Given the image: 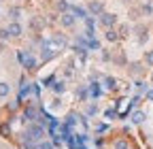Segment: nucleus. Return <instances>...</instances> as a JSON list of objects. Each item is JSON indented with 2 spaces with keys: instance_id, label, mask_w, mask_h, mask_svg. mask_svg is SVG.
Masks as SVG:
<instances>
[{
  "instance_id": "f257e3e1",
  "label": "nucleus",
  "mask_w": 153,
  "mask_h": 149,
  "mask_svg": "<svg viewBox=\"0 0 153 149\" xmlns=\"http://www.w3.org/2000/svg\"><path fill=\"white\" fill-rule=\"evenodd\" d=\"M24 136H26V143H28V141H30V143H32V141H41V139L45 136V128H43V124H30Z\"/></svg>"
},
{
  "instance_id": "f03ea898",
  "label": "nucleus",
  "mask_w": 153,
  "mask_h": 149,
  "mask_svg": "<svg viewBox=\"0 0 153 149\" xmlns=\"http://www.w3.org/2000/svg\"><path fill=\"white\" fill-rule=\"evenodd\" d=\"M51 58H55V51L51 49V41H43V51H41V60H43V62H47V60H51Z\"/></svg>"
},
{
  "instance_id": "7ed1b4c3",
  "label": "nucleus",
  "mask_w": 153,
  "mask_h": 149,
  "mask_svg": "<svg viewBox=\"0 0 153 149\" xmlns=\"http://www.w3.org/2000/svg\"><path fill=\"white\" fill-rule=\"evenodd\" d=\"M100 24L104 28H113L115 24H117V15H115V13H102L100 15Z\"/></svg>"
},
{
  "instance_id": "20e7f679",
  "label": "nucleus",
  "mask_w": 153,
  "mask_h": 149,
  "mask_svg": "<svg viewBox=\"0 0 153 149\" xmlns=\"http://www.w3.org/2000/svg\"><path fill=\"white\" fill-rule=\"evenodd\" d=\"M17 58H19V62H22V64H24V66H26L28 70H32V68L36 66V60L32 58V55L24 53V51H19V53H17Z\"/></svg>"
},
{
  "instance_id": "39448f33",
  "label": "nucleus",
  "mask_w": 153,
  "mask_h": 149,
  "mask_svg": "<svg viewBox=\"0 0 153 149\" xmlns=\"http://www.w3.org/2000/svg\"><path fill=\"white\" fill-rule=\"evenodd\" d=\"M87 11H89L91 15L98 17V15H102V13H104V4H102V2H98V0H94V2H89Z\"/></svg>"
},
{
  "instance_id": "423d86ee",
  "label": "nucleus",
  "mask_w": 153,
  "mask_h": 149,
  "mask_svg": "<svg viewBox=\"0 0 153 149\" xmlns=\"http://www.w3.org/2000/svg\"><path fill=\"white\" fill-rule=\"evenodd\" d=\"M70 13H72L74 17H79V19H85V17L89 15V11H87V9H83V7H79V4L70 7Z\"/></svg>"
},
{
  "instance_id": "0eeeda50",
  "label": "nucleus",
  "mask_w": 153,
  "mask_h": 149,
  "mask_svg": "<svg viewBox=\"0 0 153 149\" xmlns=\"http://www.w3.org/2000/svg\"><path fill=\"white\" fill-rule=\"evenodd\" d=\"M74 19H76V17H74L72 13H62V19H60V22H62L64 28H72V26H74Z\"/></svg>"
},
{
  "instance_id": "6e6552de",
  "label": "nucleus",
  "mask_w": 153,
  "mask_h": 149,
  "mask_svg": "<svg viewBox=\"0 0 153 149\" xmlns=\"http://www.w3.org/2000/svg\"><path fill=\"white\" fill-rule=\"evenodd\" d=\"M9 32H11V36H22V26H19V22H11L9 24Z\"/></svg>"
},
{
  "instance_id": "1a4fd4ad",
  "label": "nucleus",
  "mask_w": 153,
  "mask_h": 149,
  "mask_svg": "<svg viewBox=\"0 0 153 149\" xmlns=\"http://www.w3.org/2000/svg\"><path fill=\"white\" fill-rule=\"evenodd\" d=\"M89 96H91V98H100V96H102V87H100L98 83H91V85H89Z\"/></svg>"
},
{
  "instance_id": "9d476101",
  "label": "nucleus",
  "mask_w": 153,
  "mask_h": 149,
  "mask_svg": "<svg viewBox=\"0 0 153 149\" xmlns=\"http://www.w3.org/2000/svg\"><path fill=\"white\" fill-rule=\"evenodd\" d=\"M147 119V115L143 113V111H134V113H132V124H143Z\"/></svg>"
},
{
  "instance_id": "9b49d317",
  "label": "nucleus",
  "mask_w": 153,
  "mask_h": 149,
  "mask_svg": "<svg viewBox=\"0 0 153 149\" xmlns=\"http://www.w3.org/2000/svg\"><path fill=\"white\" fill-rule=\"evenodd\" d=\"M11 94V85L7 81H0V98H7Z\"/></svg>"
},
{
  "instance_id": "f8f14e48",
  "label": "nucleus",
  "mask_w": 153,
  "mask_h": 149,
  "mask_svg": "<svg viewBox=\"0 0 153 149\" xmlns=\"http://www.w3.org/2000/svg\"><path fill=\"white\" fill-rule=\"evenodd\" d=\"M24 117H26V119H30V121H32V119H36V117H38L36 109H34V107H26V111H24Z\"/></svg>"
},
{
  "instance_id": "ddd939ff",
  "label": "nucleus",
  "mask_w": 153,
  "mask_h": 149,
  "mask_svg": "<svg viewBox=\"0 0 153 149\" xmlns=\"http://www.w3.org/2000/svg\"><path fill=\"white\" fill-rule=\"evenodd\" d=\"M51 43H53V45H57V47H66V36H62V34H53Z\"/></svg>"
},
{
  "instance_id": "4468645a",
  "label": "nucleus",
  "mask_w": 153,
  "mask_h": 149,
  "mask_svg": "<svg viewBox=\"0 0 153 149\" xmlns=\"http://www.w3.org/2000/svg\"><path fill=\"white\" fill-rule=\"evenodd\" d=\"M117 39H119V32H115L113 28H106V41L113 43V41H117Z\"/></svg>"
},
{
  "instance_id": "2eb2a0df",
  "label": "nucleus",
  "mask_w": 153,
  "mask_h": 149,
  "mask_svg": "<svg viewBox=\"0 0 153 149\" xmlns=\"http://www.w3.org/2000/svg\"><path fill=\"white\" fill-rule=\"evenodd\" d=\"M76 119H79V115H76V113H68L64 124H66V126H74V124H76Z\"/></svg>"
},
{
  "instance_id": "dca6fc26",
  "label": "nucleus",
  "mask_w": 153,
  "mask_h": 149,
  "mask_svg": "<svg viewBox=\"0 0 153 149\" xmlns=\"http://www.w3.org/2000/svg\"><path fill=\"white\" fill-rule=\"evenodd\" d=\"M57 11H60V13H68L70 11V4L66 2V0H60V2H57Z\"/></svg>"
},
{
  "instance_id": "f3484780",
  "label": "nucleus",
  "mask_w": 153,
  "mask_h": 149,
  "mask_svg": "<svg viewBox=\"0 0 153 149\" xmlns=\"http://www.w3.org/2000/svg\"><path fill=\"white\" fill-rule=\"evenodd\" d=\"M104 85H106V89H117V81H115L113 77H106L104 79Z\"/></svg>"
},
{
  "instance_id": "a211bd4d",
  "label": "nucleus",
  "mask_w": 153,
  "mask_h": 149,
  "mask_svg": "<svg viewBox=\"0 0 153 149\" xmlns=\"http://www.w3.org/2000/svg\"><path fill=\"white\" fill-rule=\"evenodd\" d=\"M76 94H79L81 100H87V98H89V87H79V92H76Z\"/></svg>"
},
{
  "instance_id": "6ab92c4d",
  "label": "nucleus",
  "mask_w": 153,
  "mask_h": 149,
  "mask_svg": "<svg viewBox=\"0 0 153 149\" xmlns=\"http://www.w3.org/2000/svg\"><path fill=\"white\" fill-rule=\"evenodd\" d=\"M9 15H11V19H13V22H17V19H19V15H22V11H19L17 7H11Z\"/></svg>"
},
{
  "instance_id": "aec40b11",
  "label": "nucleus",
  "mask_w": 153,
  "mask_h": 149,
  "mask_svg": "<svg viewBox=\"0 0 153 149\" xmlns=\"http://www.w3.org/2000/svg\"><path fill=\"white\" fill-rule=\"evenodd\" d=\"M130 70H132L134 74H140V72H143V64H140V62H134V64H130Z\"/></svg>"
},
{
  "instance_id": "412c9836",
  "label": "nucleus",
  "mask_w": 153,
  "mask_h": 149,
  "mask_svg": "<svg viewBox=\"0 0 153 149\" xmlns=\"http://www.w3.org/2000/svg\"><path fill=\"white\" fill-rule=\"evenodd\" d=\"M53 89L57 92V94H62V92L66 89V83L64 81H57V83H53Z\"/></svg>"
},
{
  "instance_id": "4be33fe9",
  "label": "nucleus",
  "mask_w": 153,
  "mask_h": 149,
  "mask_svg": "<svg viewBox=\"0 0 153 149\" xmlns=\"http://www.w3.org/2000/svg\"><path fill=\"white\" fill-rule=\"evenodd\" d=\"M9 39H11L9 28H2V30H0V41H9Z\"/></svg>"
},
{
  "instance_id": "5701e85b",
  "label": "nucleus",
  "mask_w": 153,
  "mask_h": 149,
  "mask_svg": "<svg viewBox=\"0 0 153 149\" xmlns=\"http://www.w3.org/2000/svg\"><path fill=\"white\" fill-rule=\"evenodd\" d=\"M138 104H140V96H134V98L130 100V111H132V109H136Z\"/></svg>"
},
{
  "instance_id": "b1692460",
  "label": "nucleus",
  "mask_w": 153,
  "mask_h": 149,
  "mask_svg": "<svg viewBox=\"0 0 153 149\" xmlns=\"http://www.w3.org/2000/svg\"><path fill=\"white\" fill-rule=\"evenodd\" d=\"M115 149H130V145L126 141H115Z\"/></svg>"
},
{
  "instance_id": "393cba45",
  "label": "nucleus",
  "mask_w": 153,
  "mask_h": 149,
  "mask_svg": "<svg viewBox=\"0 0 153 149\" xmlns=\"http://www.w3.org/2000/svg\"><path fill=\"white\" fill-rule=\"evenodd\" d=\"M145 62H147L149 66H153V51H147V53H145Z\"/></svg>"
},
{
  "instance_id": "a878e982",
  "label": "nucleus",
  "mask_w": 153,
  "mask_h": 149,
  "mask_svg": "<svg viewBox=\"0 0 153 149\" xmlns=\"http://www.w3.org/2000/svg\"><path fill=\"white\" fill-rule=\"evenodd\" d=\"M0 134H2V136H7V134H11V128H9L7 124H2V126H0Z\"/></svg>"
},
{
  "instance_id": "bb28decb",
  "label": "nucleus",
  "mask_w": 153,
  "mask_h": 149,
  "mask_svg": "<svg viewBox=\"0 0 153 149\" xmlns=\"http://www.w3.org/2000/svg\"><path fill=\"white\" fill-rule=\"evenodd\" d=\"M136 89H138V92H147L149 87H147V83H145V81H136Z\"/></svg>"
},
{
  "instance_id": "cd10ccee",
  "label": "nucleus",
  "mask_w": 153,
  "mask_h": 149,
  "mask_svg": "<svg viewBox=\"0 0 153 149\" xmlns=\"http://www.w3.org/2000/svg\"><path fill=\"white\" fill-rule=\"evenodd\" d=\"M41 26H43V22L34 17V19H32V28H34V30H41Z\"/></svg>"
},
{
  "instance_id": "c85d7f7f",
  "label": "nucleus",
  "mask_w": 153,
  "mask_h": 149,
  "mask_svg": "<svg viewBox=\"0 0 153 149\" xmlns=\"http://www.w3.org/2000/svg\"><path fill=\"white\" fill-rule=\"evenodd\" d=\"M96 113H98V107L89 104V107H87V115H96Z\"/></svg>"
},
{
  "instance_id": "c756f323",
  "label": "nucleus",
  "mask_w": 153,
  "mask_h": 149,
  "mask_svg": "<svg viewBox=\"0 0 153 149\" xmlns=\"http://www.w3.org/2000/svg\"><path fill=\"white\" fill-rule=\"evenodd\" d=\"M55 145L53 143H41V145H38V149H53Z\"/></svg>"
},
{
  "instance_id": "7c9ffc66",
  "label": "nucleus",
  "mask_w": 153,
  "mask_h": 149,
  "mask_svg": "<svg viewBox=\"0 0 153 149\" xmlns=\"http://www.w3.org/2000/svg\"><path fill=\"white\" fill-rule=\"evenodd\" d=\"M96 130H98V132H106L108 126H106V124H98V126H96Z\"/></svg>"
},
{
  "instance_id": "2f4dec72",
  "label": "nucleus",
  "mask_w": 153,
  "mask_h": 149,
  "mask_svg": "<svg viewBox=\"0 0 153 149\" xmlns=\"http://www.w3.org/2000/svg\"><path fill=\"white\" fill-rule=\"evenodd\" d=\"M104 115H106L108 119H113V117H115V115H117V113H115V111H113V109H108V111H106V113H104Z\"/></svg>"
},
{
  "instance_id": "473e14b6",
  "label": "nucleus",
  "mask_w": 153,
  "mask_h": 149,
  "mask_svg": "<svg viewBox=\"0 0 153 149\" xmlns=\"http://www.w3.org/2000/svg\"><path fill=\"white\" fill-rule=\"evenodd\" d=\"M147 100L153 102V89H147Z\"/></svg>"
},
{
  "instance_id": "72a5a7b5",
  "label": "nucleus",
  "mask_w": 153,
  "mask_h": 149,
  "mask_svg": "<svg viewBox=\"0 0 153 149\" xmlns=\"http://www.w3.org/2000/svg\"><path fill=\"white\" fill-rule=\"evenodd\" d=\"M145 13H153V7L151 4H145Z\"/></svg>"
}]
</instances>
